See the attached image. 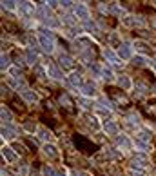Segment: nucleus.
Returning a JSON list of instances; mask_svg holds the SVG:
<instances>
[{
  "instance_id": "obj_23",
  "label": "nucleus",
  "mask_w": 156,
  "mask_h": 176,
  "mask_svg": "<svg viewBox=\"0 0 156 176\" xmlns=\"http://www.w3.org/2000/svg\"><path fill=\"white\" fill-rule=\"evenodd\" d=\"M69 82H71V85H82V76L78 74V73H73L71 76H69Z\"/></svg>"
},
{
  "instance_id": "obj_25",
  "label": "nucleus",
  "mask_w": 156,
  "mask_h": 176,
  "mask_svg": "<svg viewBox=\"0 0 156 176\" xmlns=\"http://www.w3.org/2000/svg\"><path fill=\"white\" fill-rule=\"evenodd\" d=\"M133 64L138 65V67H144V65H147V64H151V62L147 60L145 56H136V58H133Z\"/></svg>"
},
{
  "instance_id": "obj_2",
  "label": "nucleus",
  "mask_w": 156,
  "mask_h": 176,
  "mask_svg": "<svg viewBox=\"0 0 156 176\" xmlns=\"http://www.w3.org/2000/svg\"><path fill=\"white\" fill-rule=\"evenodd\" d=\"M73 9H74V15H76L80 20L89 22V18H91V13H89V9H87V6H83V4H74Z\"/></svg>"
},
{
  "instance_id": "obj_7",
  "label": "nucleus",
  "mask_w": 156,
  "mask_h": 176,
  "mask_svg": "<svg viewBox=\"0 0 156 176\" xmlns=\"http://www.w3.org/2000/svg\"><path fill=\"white\" fill-rule=\"evenodd\" d=\"M47 74L51 76V78H54V80H60L64 74L62 71H60V67H56L54 64H51V65H47Z\"/></svg>"
},
{
  "instance_id": "obj_16",
  "label": "nucleus",
  "mask_w": 156,
  "mask_h": 176,
  "mask_svg": "<svg viewBox=\"0 0 156 176\" xmlns=\"http://www.w3.org/2000/svg\"><path fill=\"white\" fill-rule=\"evenodd\" d=\"M111 98H113V100H116V102H118V104L122 105H129V100H127V96H125V94H120V93H116V91H113V93H111Z\"/></svg>"
},
{
  "instance_id": "obj_17",
  "label": "nucleus",
  "mask_w": 156,
  "mask_h": 176,
  "mask_svg": "<svg viewBox=\"0 0 156 176\" xmlns=\"http://www.w3.org/2000/svg\"><path fill=\"white\" fill-rule=\"evenodd\" d=\"M60 104H62V107H65L67 111H73V102H71V98H69L67 94H60Z\"/></svg>"
},
{
  "instance_id": "obj_14",
  "label": "nucleus",
  "mask_w": 156,
  "mask_h": 176,
  "mask_svg": "<svg viewBox=\"0 0 156 176\" xmlns=\"http://www.w3.org/2000/svg\"><path fill=\"white\" fill-rule=\"evenodd\" d=\"M60 65H62L64 69H71L73 67V58L69 56V55H60Z\"/></svg>"
},
{
  "instance_id": "obj_35",
  "label": "nucleus",
  "mask_w": 156,
  "mask_h": 176,
  "mask_svg": "<svg viewBox=\"0 0 156 176\" xmlns=\"http://www.w3.org/2000/svg\"><path fill=\"white\" fill-rule=\"evenodd\" d=\"M33 69H35V73L38 74V78H44V76H45V71H44L42 65H36V67H33Z\"/></svg>"
},
{
  "instance_id": "obj_13",
  "label": "nucleus",
  "mask_w": 156,
  "mask_h": 176,
  "mask_svg": "<svg viewBox=\"0 0 156 176\" xmlns=\"http://www.w3.org/2000/svg\"><path fill=\"white\" fill-rule=\"evenodd\" d=\"M116 83H118V85H120L122 89H131V85H133V82L129 80V76H127V74H122V76H118Z\"/></svg>"
},
{
  "instance_id": "obj_44",
  "label": "nucleus",
  "mask_w": 156,
  "mask_h": 176,
  "mask_svg": "<svg viewBox=\"0 0 156 176\" xmlns=\"http://www.w3.org/2000/svg\"><path fill=\"white\" fill-rule=\"evenodd\" d=\"M154 4H156V2H154Z\"/></svg>"
},
{
  "instance_id": "obj_11",
  "label": "nucleus",
  "mask_w": 156,
  "mask_h": 176,
  "mask_svg": "<svg viewBox=\"0 0 156 176\" xmlns=\"http://www.w3.org/2000/svg\"><path fill=\"white\" fill-rule=\"evenodd\" d=\"M2 156H4V158H6L9 164H15V162L18 160V156L11 151V147H4V149H2Z\"/></svg>"
},
{
  "instance_id": "obj_18",
  "label": "nucleus",
  "mask_w": 156,
  "mask_h": 176,
  "mask_svg": "<svg viewBox=\"0 0 156 176\" xmlns=\"http://www.w3.org/2000/svg\"><path fill=\"white\" fill-rule=\"evenodd\" d=\"M135 47H136V51L144 53V55L151 51V47L147 45V42H142V40H136V42H135Z\"/></svg>"
},
{
  "instance_id": "obj_26",
  "label": "nucleus",
  "mask_w": 156,
  "mask_h": 176,
  "mask_svg": "<svg viewBox=\"0 0 156 176\" xmlns=\"http://www.w3.org/2000/svg\"><path fill=\"white\" fill-rule=\"evenodd\" d=\"M51 131H47V129H45V127H40V129H38V136H40L42 140H51Z\"/></svg>"
},
{
  "instance_id": "obj_31",
  "label": "nucleus",
  "mask_w": 156,
  "mask_h": 176,
  "mask_svg": "<svg viewBox=\"0 0 156 176\" xmlns=\"http://www.w3.org/2000/svg\"><path fill=\"white\" fill-rule=\"evenodd\" d=\"M85 118H87V124L91 125V127H93L94 131H96V129L100 127V125H98V122H96V118H94V116H91V114H85Z\"/></svg>"
},
{
  "instance_id": "obj_42",
  "label": "nucleus",
  "mask_w": 156,
  "mask_h": 176,
  "mask_svg": "<svg viewBox=\"0 0 156 176\" xmlns=\"http://www.w3.org/2000/svg\"><path fill=\"white\" fill-rule=\"evenodd\" d=\"M2 96H9V89L6 85H2Z\"/></svg>"
},
{
  "instance_id": "obj_12",
  "label": "nucleus",
  "mask_w": 156,
  "mask_h": 176,
  "mask_svg": "<svg viewBox=\"0 0 156 176\" xmlns=\"http://www.w3.org/2000/svg\"><path fill=\"white\" fill-rule=\"evenodd\" d=\"M116 145H118V147H124L125 151L133 147V144H131V140H129L127 136H124V135H122V136H116Z\"/></svg>"
},
{
  "instance_id": "obj_15",
  "label": "nucleus",
  "mask_w": 156,
  "mask_h": 176,
  "mask_svg": "<svg viewBox=\"0 0 156 176\" xmlns=\"http://www.w3.org/2000/svg\"><path fill=\"white\" fill-rule=\"evenodd\" d=\"M0 116H2V122H4V125H9L11 120H13V116H11L9 109L6 107V105H2V111H0Z\"/></svg>"
},
{
  "instance_id": "obj_1",
  "label": "nucleus",
  "mask_w": 156,
  "mask_h": 176,
  "mask_svg": "<svg viewBox=\"0 0 156 176\" xmlns=\"http://www.w3.org/2000/svg\"><path fill=\"white\" fill-rule=\"evenodd\" d=\"M38 45L44 47V51H49L51 53L54 49V36H53L51 31H47V29H44L40 33V36H38Z\"/></svg>"
},
{
  "instance_id": "obj_10",
  "label": "nucleus",
  "mask_w": 156,
  "mask_h": 176,
  "mask_svg": "<svg viewBox=\"0 0 156 176\" xmlns=\"http://www.w3.org/2000/svg\"><path fill=\"white\" fill-rule=\"evenodd\" d=\"M104 56H105V58H107V60H109L111 64H113V65L120 64V56L111 51V47H105V49H104Z\"/></svg>"
},
{
  "instance_id": "obj_8",
  "label": "nucleus",
  "mask_w": 156,
  "mask_h": 176,
  "mask_svg": "<svg viewBox=\"0 0 156 176\" xmlns=\"http://www.w3.org/2000/svg\"><path fill=\"white\" fill-rule=\"evenodd\" d=\"M24 56H26V62L29 64V65H33V67H36V65H38V64H36V62H38V56H36V53L33 51V49H27Z\"/></svg>"
},
{
  "instance_id": "obj_33",
  "label": "nucleus",
  "mask_w": 156,
  "mask_h": 176,
  "mask_svg": "<svg viewBox=\"0 0 156 176\" xmlns=\"http://www.w3.org/2000/svg\"><path fill=\"white\" fill-rule=\"evenodd\" d=\"M136 91H138V96H142V94H147L149 93V87L144 85V83H136Z\"/></svg>"
},
{
  "instance_id": "obj_19",
  "label": "nucleus",
  "mask_w": 156,
  "mask_h": 176,
  "mask_svg": "<svg viewBox=\"0 0 156 176\" xmlns=\"http://www.w3.org/2000/svg\"><path fill=\"white\" fill-rule=\"evenodd\" d=\"M122 22H124V26H127V27H135V26H140L142 22L136 20V17H125V18H122Z\"/></svg>"
},
{
  "instance_id": "obj_27",
  "label": "nucleus",
  "mask_w": 156,
  "mask_h": 176,
  "mask_svg": "<svg viewBox=\"0 0 156 176\" xmlns=\"http://www.w3.org/2000/svg\"><path fill=\"white\" fill-rule=\"evenodd\" d=\"M136 138H138V140H142V142H149V140H151V135H149V131H145V129H142V131H140V133H138V136H136Z\"/></svg>"
},
{
  "instance_id": "obj_37",
  "label": "nucleus",
  "mask_w": 156,
  "mask_h": 176,
  "mask_svg": "<svg viewBox=\"0 0 156 176\" xmlns=\"http://www.w3.org/2000/svg\"><path fill=\"white\" fill-rule=\"evenodd\" d=\"M24 142H26V145H29V147H31L33 151H35V149H36V142H35V140H33V138H26V140H24Z\"/></svg>"
},
{
  "instance_id": "obj_4",
  "label": "nucleus",
  "mask_w": 156,
  "mask_h": 176,
  "mask_svg": "<svg viewBox=\"0 0 156 176\" xmlns=\"http://www.w3.org/2000/svg\"><path fill=\"white\" fill-rule=\"evenodd\" d=\"M20 96L24 100H27V102H36L38 100V94L35 93V89H31V87H22Z\"/></svg>"
},
{
  "instance_id": "obj_21",
  "label": "nucleus",
  "mask_w": 156,
  "mask_h": 176,
  "mask_svg": "<svg viewBox=\"0 0 156 176\" xmlns=\"http://www.w3.org/2000/svg\"><path fill=\"white\" fill-rule=\"evenodd\" d=\"M94 91H96V89H94L93 83H83V85H82V93L85 94V96H93Z\"/></svg>"
},
{
  "instance_id": "obj_5",
  "label": "nucleus",
  "mask_w": 156,
  "mask_h": 176,
  "mask_svg": "<svg viewBox=\"0 0 156 176\" xmlns=\"http://www.w3.org/2000/svg\"><path fill=\"white\" fill-rule=\"evenodd\" d=\"M118 56H120L122 60H129V58L133 56V47H131L129 44H122V45L118 47Z\"/></svg>"
},
{
  "instance_id": "obj_28",
  "label": "nucleus",
  "mask_w": 156,
  "mask_h": 176,
  "mask_svg": "<svg viewBox=\"0 0 156 176\" xmlns=\"http://www.w3.org/2000/svg\"><path fill=\"white\" fill-rule=\"evenodd\" d=\"M109 11H111V13H115V15H118V17H122V15H124V9H122V7H120L116 2H113V4H111Z\"/></svg>"
},
{
  "instance_id": "obj_32",
  "label": "nucleus",
  "mask_w": 156,
  "mask_h": 176,
  "mask_svg": "<svg viewBox=\"0 0 156 176\" xmlns=\"http://www.w3.org/2000/svg\"><path fill=\"white\" fill-rule=\"evenodd\" d=\"M109 45H118V47L122 45V44H120V38H118V35H116V33H111V36H109Z\"/></svg>"
},
{
  "instance_id": "obj_40",
  "label": "nucleus",
  "mask_w": 156,
  "mask_h": 176,
  "mask_svg": "<svg viewBox=\"0 0 156 176\" xmlns=\"http://www.w3.org/2000/svg\"><path fill=\"white\" fill-rule=\"evenodd\" d=\"M71 176H87L83 171H78V169H74V171H71Z\"/></svg>"
},
{
  "instance_id": "obj_36",
  "label": "nucleus",
  "mask_w": 156,
  "mask_h": 176,
  "mask_svg": "<svg viewBox=\"0 0 156 176\" xmlns=\"http://www.w3.org/2000/svg\"><path fill=\"white\" fill-rule=\"evenodd\" d=\"M127 118H129V122H131V124H138V122H140V116H138L136 113H131Z\"/></svg>"
},
{
  "instance_id": "obj_22",
  "label": "nucleus",
  "mask_w": 156,
  "mask_h": 176,
  "mask_svg": "<svg viewBox=\"0 0 156 176\" xmlns=\"http://www.w3.org/2000/svg\"><path fill=\"white\" fill-rule=\"evenodd\" d=\"M102 78L107 80V82H111V80H113V69L104 65V67H102Z\"/></svg>"
},
{
  "instance_id": "obj_9",
  "label": "nucleus",
  "mask_w": 156,
  "mask_h": 176,
  "mask_svg": "<svg viewBox=\"0 0 156 176\" xmlns=\"http://www.w3.org/2000/svg\"><path fill=\"white\" fill-rule=\"evenodd\" d=\"M104 131L107 133V135H118V125L115 124V122H111V120H105L104 122Z\"/></svg>"
},
{
  "instance_id": "obj_30",
  "label": "nucleus",
  "mask_w": 156,
  "mask_h": 176,
  "mask_svg": "<svg viewBox=\"0 0 156 176\" xmlns=\"http://www.w3.org/2000/svg\"><path fill=\"white\" fill-rule=\"evenodd\" d=\"M42 173H44V176H56V171L51 165H44L42 167Z\"/></svg>"
},
{
  "instance_id": "obj_3",
  "label": "nucleus",
  "mask_w": 156,
  "mask_h": 176,
  "mask_svg": "<svg viewBox=\"0 0 156 176\" xmlns=\"http://www.w3.org/2000/svg\"><path fill=\"white\" fill-rule=\"evenodd\" d=\"M18 11H20L22 17H26V18H29V17H33L36 13V9H35V6H33L31 2H20Z\"/></svg>"
},
{
  "instance_id": "obj_38",
  "label": "nucleus",
  "mask_w": 156,
  "mask_h": 176,
  "mask_svg": "<svg viewBox=\"0 0 156 176\" xmlns=\"http://www.w3.org/2000/svg\"><path fill=\"white\" fill-rule=\"evenodd\" d=\"M98 104L102 105V107H111V102H109V100H105V98H100V100H98Z\"/></svg>"
},
{
  "instance_id": "obj_24",
  "label": "nucleus",
  "mask_w": 156,
  "mask_h": 176,
  "mask_svg": "<svg viewBox=\"0 0 156 176\" xmlns=\"http://www.w3.org/2000/svg\"><path fill=\"white\" fill-rule=\"evenodd\" d=\"M2 136H4V138H13V136H15V129L9 127V125H4V127H2Z\"/></svg>"
},
{
  "instance_id": "obj_20",
  "label": "nucleus",
  "mask_w": 156,
  "mask_h": 176,
  "mask_svg": "<svg viewBox=\"0 0 156 176\" xmlns=\"http://www.w3.org/2000/svg\"><path fill=\"white\" fill-rule=\"evenodd\" d=\"M44 153H45L47 156H51V158H54V156L58 155L56 147H54V145H51V144H45V145H44Z\"/></svg>"
},
{
  "instance_id": "obj_34",
  "label": "nucleus",
  "mask_w": 156,
  "mask_h": 176,
  "mask_svg": "<svg viewBox=\"0 0 156 176\" xmlns=\"http://www.w3.org/2000/svg\"><path fill=\"white\" fill-rule=\"evenodd\" d=\"M15 4H17V2H11V0H7V2H6V0H4V2H2V7H4V9H9V11H13L15 7H17Z\"/></svg>"
},
{
  "instance_id": "obj_39",
  "label": "nucleus",
  "mask_w": 156,
  "mask_h": 176,
  "mask_svg": "<svg viewBox=\"0 0 156 176\" xmlns=\"http://www.w3.org/2000/svg\"><path fill=\"white\" fill-rule=\"evenodd\" d=\"M13 147H15V151H17V153L24 155V145H22V144H13Z\"/></svg>"
},
{
  "instance_id": "obj_6",
  "label": "nucleus",
  "mask_w": 156,
  "mask_h": 176,
  "mask_svg": "<svg viewBox=\"0 0 156 176\" xmlns=\"http://www.w3.org/2000/svg\"><path fill=\"white\" fill-rule=\"evenodd\" d=\"M74 142H76V145L80 147V151H91V149H94L93 145H91V142H87V140L82 138V136H76Z\"/></svg>"
},
{
  "instance_id": "obj_43",
  "label": "nucleus",
  "mask_w": 156,
  "mask_h": 176,
  "mask_svg": "<svg viewBox=\"0 0 156 176\" xmlns=\"http://www.w3.org/2000/svg\"><path fill=\"white\" fill-rule=\"evenodd\" d=\"M56 176H67V173H65V171H58V173H56Z\"/></svg>"
},
{
  "instance_id": "obj_41",
  "label": "nucleus",
  "mask_w": 156,
  "mask_h": 176,
  "mask_svg": "<svg viewBox=\"0 0 156 176\" xmlns=\"http://www.w3.org/2000/svg\"><path fill=\"white\" fill-rule=\"evenodd\" d=\"M129 176H145V174H144L142 171H135V169H133V171H129Z\"/></svg>"
},
{
  "instance_id": "obj_29",
  "label": "nucleus",
  "mask_w": 156,
  "mask_h": 176,
  "mask_svg": "<svg viewBox=\"0 0 156 176\" xmlns=\"http://www.w3.org/2000/svg\"><path fill=\"white\" fill-rule=\"evenodd\" d=\"M9 65H11V58H9V55L2 53V69H9Z\"/></svg>"
}]
</instances>
